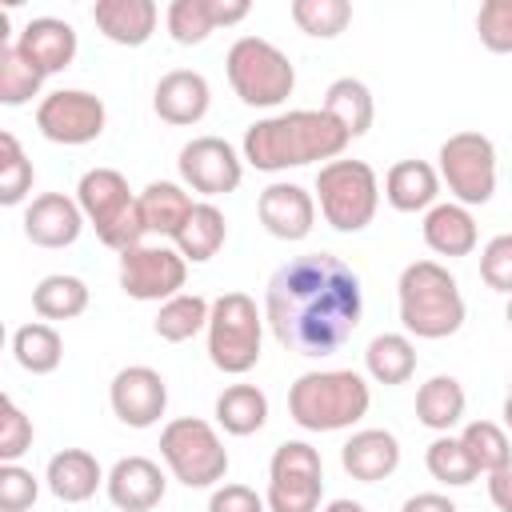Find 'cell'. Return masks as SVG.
<instances>
[{
	"mask_svg": "<svg viewBox=\"0 0 512 512\" xmlns=\"http://www.w3.org/2000/svg\"><path fill=\"white\" fill-rule=\"evenodd\" d=\"M424 464H428V476L432 480H440V484H448V488H464V484H472L480 472H476V464L468 460V452H464V444H460V436H436L432 444H428V452H424Z\"/></svg>",
	"mask_w": 512,
	"mask_h": 512,
	"instance_id": "74e56055",
	"label": "cell"
},
{
	"mask_svg": "<svg viewBox=\"0 0 512 512\" xmlns=\"http://www.w3.org/2000/svg\"><path fill=\"white\" fill-rule=\"evenodd\" d=\"M208 316H212V304L196 292H180L172 300L160 304L156 320H152V332L168 344H184L192 340L196 332H208Z\"/></svg>",
	"mask_w": 512,
	"mask_h": 512,
	"instance_id": "836d02e7",
	"label": "cell"
},
{
	"mask_svg": "<svg viewBox=\"0 0 512 512\" xmlns=\"http://www.w3.org/2000/svg\"><path fill=\"white\" fill-rule=\"evenodd\" d=\"M440 196V172L428 160H396L384 176V200L396 212H428Z\"/></svg>",
	"mask_w": 512,
	"mask_h": 512,
	"instance_id": "d4e9b609",
	"label": "cell"
},
{
	"mask_svg": "<svg viewBox=\"0 0 512 512\" xmlns=\"http://www.w3.org/2000/svg\"><path fill=\"white\" fill-rule=\"evenodd\" d=\"M32 308L40 320H76L88 308V284L72 272H52L32 288Z\"/></svg>",
	"mask_w": 512,
	"mask_h": 512,
	"instance_id": "d6a6232c",
	"label": "cell"
},
{
	"mask_svg": "<svg viewBox=\"0 0 512 512\" xmlns=\"http://www.w3.org/2000/svg\"><path fill=\"white\" fill-rule=\"evenodd\" d=\"M216 424L228 436H252L268 424V396L256 384H228L216 396Z\"/></svg>",
	"mask_w": 512,
	"mask_h": 512,
	"instance_id": "4dcf8cb0",
	"label": "cell"
},
{
	"mask_svg": "<svg viewBox=\"0 0 512 512\" xmlns=\"http://www.w3.org/2000/svg\"><path fill=\"white\" fill-rule=\"evenodd\" d=\"M504 512H512V508H504Z\"/></svg>",
	"mask_w": 512,
	"mask_h": 512,
	"instance_id": "816d5d0a",
	"label": "cell"
},
{
	"mask_svg": "<svg viewBox=\"0 0 512 512\" xmlns=\"http://www.w3.org/2000/svg\"><path fill=\"white\" fill-rule=\"evenodd\" d=\"M364 372L384 384V388H396V384H408L412 372H416V344L408 332H380L368 340L364 348Z\"/></svg>",
	"mask_w": 512,
	"mask_h": 512,
	"instance_id": "484cf974",
	"label": "cell"
},
{
	"mask_svg": "<svg viewBox=\"0 0 512 512\" xmlns=\"http://www.w3.org/2000/svg\"><path fill=\"white\" fill-rule=\"evenodd\" d=\"M488 496H492V504H496L500 512L512 508V460L500 464L496 472H488Z\"/></svg>",
	"mask_w": 512,
	"mask_h": 512,
	"instance_id": "bcb514c9",
	"label": "cell"
},
{
	"mask_svg": "<svg viewBox=\"0 0 512 512\" xmlns=\"http://www.w3.org/2000/svg\"><path fill=\"white\" fill-rule=\"evenodd\" d=\"M504 428L512 432V380H508V396H504Z\"/></svg>",
	"mask_w": 512,
	"mask_h": 512,
	"instance_id": "681fc988",
	"label": "cell"
},
{
	"mask_svg": "<svg viewBox=\"0 0 512 512\" xmlns=\"http://www.w3.org/2000/svg\"><path fill=\"white\" fill-rule=\"evenodd\" d=\"M264 316L248 292H224L212 300L208 316V360L224 376H244L260 364Z\"/></svg>",
	"mask_w": 512,
	"mask_h": 512,
	"instance_id": "ba28073f",
	"label": "cell"
},
{
	"mask_svg": "<svg viewBox=\"0 0 512 512\" xmlns=\"http://www.w3.org/2000/svg\"><path fill=\"white\" fill-rule=\"evenodd\" d=\"M104 492L120 512H152L168 492V476L148 456H120L108 468Z\"/></svg>",
	"mask_w": 512,
	"mask_h": 512,
	"instance_id": "e0dca14e",
	"label": "cell"
},
{
	"mask_svg": "<svg viewBox=\"0 0 512 512\" xmlns=\"http://www.w3.org/2000/svg\"><path fill=\"white\" fill-rule=\"evenodd\" d=\"M32 160L24 156L20 140L12 132H0V204H20L28 192H32Z\"/></svg>",
	"mask_w": 512,
	"mask_h": 512,
	"instance_id": "ab89813d",
	"label": "cell"
},
{
	"mask_svg": "<svg viewBox=\"0 0 512 512\" xmlns=\"http://www.w3.org/2000/svg\"><path fill=\"white\" fill-rule=\"evenodd\" d=\"M504 316H508V324H512V296H508V308H504Z\"/></svg>",
	"mask_w": 512,
	"mask_h": 512,
	"instance_id": "f907efd6",
	"label": "cell"
},
{
	"mask_svg": "<svg viewBox=\"0 0 512 512\" xmlns=\"http://www.w3.org/2000/svg\"><path fill=\"white\" fill-rule=\"evenodd\" d=\"M16 48L24 52L28 64H36L44 76H52V72H64L76 60L80 40H76V28L68 20H60V16H36V20H28L20 28Z\"/></svg>",
	"mask_w": 512,
	"mask_h": 512,
	"instance_id": "ffe728a7",
	"label": "cell"
},
{
	"mask_svg": "<svg viewBox=\"0 0 512 512\" xmlns=\"http://www.w3.org/2000/svg\"><path fill=\"white\" fill-rule=\"evenodd\" d=\"M108 404L116 412L120 424L128 428H152L160 424L164 408H168V384L156 368L148 364H128L112 376L108 384Z\"/></svg>",
	"mask_w": 512,
	"mask_h": 512,
	"instance_id": "9a60e30c",
	"label": "cell"
},
{
	"mask_svg": "<svg viewBox=\"0 0 512 512\" xmlns=\"http://www.w3.org/2000/svg\"><path fill=\"white\" fill-rule=\"evenodd\" d=\"M92 20L104 40H112L120 48H140L152 40L160 8H156V0H96Z\"/></svg>",
	"mask_w": 512,
	"mask_h": 512,
	"instance_id": "7402d4cb",
	"label": "cell"
},
{
	"mask_svg": "<svg viewBox=\"0 0 512 512\" xmlns=\"http://www.w3.org/2000/svg\"><path fill=\"white\" fill-rule=\"evenodd\" d=\"M324 496V460L308 440L276 444L268 460V512H316Z\"/></svg>",
	"mask_w": 512,
	"mask_h": 512,
	"instance_id": "30bf717a",
	"label": "cell"
},
{
	"mask_svg": "<svg viewBox=\"0 0 512 512\" xmlns=\"http://www.w3.org/2000/svg\"><path fill=\"white\" fill-rule=\"evenodd\" d=\"M320 108H324L348 136H364V132L372 128V120H376L372 92H368V84L356 80V76H340V80H332L328 92H324V104H320Z\"/></svg>",
	"mask_w": 512,
	"mask_h": 512,
	"instance_id": "f546056e",
	"label": "cell"
},
{
	"mask_svg": "<svg viewBox=\"0 0 512 512\" xmlns=\"http://www.w3.org/2000/svg\"><path fill=\"white\" fill-rule=\"evenodd\" d=\"M120 288L132 300H172L180 296L184 280H188V260L172 248V244H136L128 252H120Z\"/></svg>",
	"mask_w": 512,
	"mask_h": 512,
	"instance_id": "4fadbf2b",
	"label": "cell"
},
{
	"mask_svg": "<svg viewBox=\"0 0 512 512\" xmlns=\"http://www.w3.org/2000/svg\"><path fill=\"white\" fill-rule=\"evenodd\" d=\"M76 204H80L84 220L96 228L104 248L128 252V248L144 244L148 228H144V216H140V196L128 188L124 172L88 168L76 184Z\"/></svg>",
	"mask_w": 512,
	"mask_h": 512,
	"instance_id": "5b68a950",
	"label": "cell"
},
{
	"mask_svg": "<svg viewBox=\"0 0 512 512\" xmlns=\"http://www.w3.org/2000/svg\"><path fill=\"white\" fill-rule=\"evenodd\" d=\"M208 104H212V88L200 72L192 68H172L160 76L156 92H152V108L164 124H176V128H188V124H200L208 116Z\"/></svg>",
	"mask_w": 512,
	"mask_h": 512,
	"instance_id": "d6986e66",
	"label": "cell"
},
{
	"mask_svg": "<svg viewBox=\"0 0 512 512\" xmlns=\"http://www.w3.org/2000/svg\"><path fill=\"white\" fill-rule=\"evenodd\" d=\"M180 180L200 196H228L244 180V156L224 136H192L180 148Z\"/></svg>",
	"mask_w": 512,
	"mask_h": 512,
	"instance_id": "5bb4252c",
	"label": "cell"
},
{
	"mask_svg": "<svg viewBox=\"0 0 512 512\" xmlns=\"http://www.w3.org/2000/svg\"><path fill=\"white\" fill-rule=\"evenodd\" d=\"M12 356H16V364H20L24 372L48 376V372H56L60 360H64V340H60V332H56L52 324L32 320V324H20V328L12 332Z\"/></svg>",
	"mask_w": 512,
	"mask_h": 512,
	"instance_id": "1f68e13d",
	"label": "cell"
},
{
	"mask_svg": "<svg viewBox=\"0 0 512 512\" xmlns=\"http://www.w3.org/2000/svg\"><path fill=\"white\" fill-rule=\"evenodd\" d=\"M204 512H268V504L248 484H220V488H212Z\"/></svg>",
	"mask_w": 512,
	"mask_h": 512,
	"instance_id": "f6af8a7d",
	"label": "cell"
},
{
	"mask_svg": "<svg viewBox=\"0 0 512 512\" xmlns=\"http://www.w3.org/2000/svg\"><path fill=\"white\" fill-rule=\"evenodd\" d=\"M292 20L300 32L316 36V40H332L348 28L352 20V4L348 0H292Z\"/></svg>",
	"mask_w": 512,
	"mask_h": 512,
	"instance_id": "f35d334b",
	"label": "cell"
},
{
	"mask_svg": "<svg viewBox=\"0 0 512 512\" xmlns=\"http://www.w3.org/2000/svg\"><path fill=\"white\" fill-rule=\"evenodd\" d=\"M400 512H460V508L444 492H416V496H408L400 504Z\"/></svg>",
	"mask_w": 512,
	"mask_h": 512,
	"instance_id": "7dc6e473",
	"label": "cell"
},
{
	"mask_svg": "<svg viewBox=\"0 0 512 512\" xmlns=\"http://www.w3.org/2000/svg\"><path fill=\"white\" fill-rule=\"evenodd\" d=\"M340 468L360 484H380L400 468V440L388 428H360L344 440Z\"/></svg>",
	"mask_w": 512,
	"mask_h": 512,
	"instance_id": "44dd1931",
	"label": "cell"
},
{
	"mask_svg": "<svg viewBox=\"0 0 512 512\" xmlns=\"http://www.w3.org/2000/svg\"><path fill=\"white\" fill-rule=\"evenodd\" d=\"M228 240V220L224 212L212 204V200H200L192 208V216L184 220V228L176 232V252L188 260V264H204L212 260Z\"/></svg>",
	"mask_w": 512,
	"mask_h": 512,
	"instance_id": "f1b7e54d",
	"label": "cell"
},
{
	"mask_svg": "<svg viewBox=\"0 0 512 512\" xmlns=\"http://www.w3.org/2000/svg\"><path fill=\"white\" fill-rule=\"evenodd\" d=\"M420 236H424V244H428L436 256H448V260H456V256H472L476 244H480L472 208H464V204H456V200H448V204H432V208L424 212Z\"/></svg>",
	"mask_w": 512,
	"mask_h": 512,
	"instance_id": "603a6c76",
	"label": "cell"
},
{
	"mask_svg": "<svg viewBox=\"0 0 512 512\" xmlns=\"http://www.w3.org/2000/svg\"><path fill=\"white\" fill-rule=\"evenodd\" d=\"M348 132L324 108H292L256 120L244 132L240 156L256 172H284L312 160H340L348 148Z\"/></svg>",
	"mask_w": 512,
	"mask_h": 512,
	"instance_id": "7a4b0ae2",
	"label": "cell"
},
{
	"mask_svg": "<svg viewBox=\"0 0 512 512\" xmlns=\"http://www.w3.org/2000/svg\"><path fill=\"white\" fill-rule=\"evenodd\" d=\"M104 480H108V472H104L100 460H96L92 452H84V448H64V452H56V456L48 460V468H44L48 492H52L56 500H64V504H84V500H92Z\"/></svg>",
	"mask_w": 512,
	"mask_h": 512,
	"instance_id": "cb8c5ba5",
	"label": "cell"
},
{
	"mask_svg": "<svg viewBox=\"0 0 512 512\" xmlns=\"http://www.w3.org/2000/svg\"><path fill=\"white\" fill-rule=\"evenodd\" d=\"M256 216H260V224H264L268 236L296 244L316 224V196L308 188L292 184V180H276V184H268L256 196Z\"/></svg>",
	"mask_w": 512,
	"mask_h": 512,
	"instance_id": "2e32d148",
	"label": "cell"
},
{
	"mask_svg": "<svg viewBox=\"0 0 512 512\" xmlns=\"http://www.w3.org/2000/svg\"><path fill=\"white\" fill-rule=\"evenodd\" d=\"M32 420L20 412V404L12 396L0 400V460L4 464H16L28 448H32Z\"/></svg>",
	"mask_w": 512,
	"mask_h": 512,
	"instance_id": "b9f144b4",
	"label": "cell"
},
{
	"mask_svg": "<svg viewBox=\"0 0 512 512\" xmlns=\"http://www.w3.org/2000/svg\"><path fill=\"white\" fill-rule=\"evenodd\" d=\"M224 72L232 92L248 108H280L296 88V68L288 52H280L264 36H240L224 56Z\"/></svg>",
	"mask_w": 512,
	"mask_h": 512,
	"instance_id": "8992f818",
	"label": "cell"
},
{
	"mask_svg": "<svg viewBox=\"0 0 512 512\" xmlns=\"http://www.w3.org/2000/svg\"><path fill=\"white\" fill-rule=\"evenodd\" d=\"M460 444H464L468 460L476 464V472H484V476L512 460V440H508V432H504L500 424H492V420H472V424H464Z\"/></svg>",
	"mask_w": 512,
	"mask_h": 512,
	"instance_id": "8d00e7d4",
	"label": "cell"
},
{
	"mask_svg": "<svg viewBox=\"0 0 512 512\" xmlns=\"http://www.w3.org/2000/svg\"><path fill=\"white\" fill-rule=\"evenodd\" d=\"M40 88H44V72L24 60V52L16 48V40L0 44V104L20 108L32 96H40Z\"/></svg>",
	"mask_w": 512,
	"mask_h": 512,
	"instance_id": "e575fe53",
	"label": "cell"
},
{
	"mask_svg": "<svg viewBox=\"0 0 512 512\" xmlns=\"http://www.w3.org/2000/svg\"><path fill=\"white\" fill-rule=\"evenodd\" d=\"M436 160L440 184H448L456 204L476 208L496 196V144L484 132H452Z\"/></svg>",
	"mask_w": 512,
	"mask_h": 512,
	"instance_id": "8fae6325",
	"label": "cell"
},
{
	"mask_svg": "<svg viewBox=\"0 0 512 512\" xmlns=\"http://www.w3.org/2000/svg\"><path fill=\"white\" fill-rule=\"evenodd\" d=\"M192 208H196V200H192L180 184H172V180H152V184L140 192L144 228L156 232V236H172V240H176V232L184 228V220L192 216Z\"/></svg>",
	"mask_w": 512,
	"mask_h": 512,
	"instance_id": "83f0119b",
	"label": "cell"
},
{
	"mask_svg": "<svg viewBox=\"0 0 512 512\" xmlns=\"http://www.w3.org/2000/svg\"><path fill=\"white\" fill-rule=\"evenodd\" d=\"M84 224L88 220H84L80 204L72 196H64V192H40L24 208V236L36 248H68V244H76Z\"/></svg>",
	"mask_w": 512,
	"mask_h": 512,
	"instance_id": "ac0fdd59",
	"label": "cell"
},
{
	"mask_svg": "<svg viewBox=\"0 0 512 512\" xmlns=\"http://www.w3.org/2000/svg\"><path fill=\"white\" fill-rule=\"evenodd\" d=\"M320 216L336 232H364L380 208V176L368 160H328L316 172Z\"/></svg>",
	"mask_w": 512,
	"mask_h": 512,
	"instance_id": "52a82bcc",
	"label": "cell"
},
{
	"mask_svg": "<svg viewBox=\"0 0 512 512\" xmlns=\"http://www.w3.org/2000/svg\"><path fill=\"white\" fill-rule=\"evenodd\" d=\"M400 324L416 340L456 336L464 324V292L440 260H412L396 280Z\"/></svg>",
	"mask_w": 512,
	"mask_h": 512,
	"instance_id": "3957f363",
	"label": "cell"
},
{
	"mask_svg": "<svg viewBox=\"0 0 512 512\" xmlns=\"http://www.w3.org/2000/svg\"><path fill=\"white\" fill-rule=\"evenodd\" d=\"M164 24H168V36L176 44H184V48L204 44L220 28L216 0H172L168 12H164Z\"/></svg>",
	"mask_w": 512,
	"mask_h": 512,
	"instance_id": "d590c367",
	"label": "cell"
},
{
	"mask_svg": "<svg viewBox=\"0 0 512 512\" xmlns=\"http://www.w3.org/2000/svg\"><path fill=\"white\" fill-rule=\"evenodd\" d=\"M364 316L360 276L332 252L284 260L264 288V324L296 356H332Z\"/></svg>",
	"mask_w": 512,
	"mask_h": 512,
	"instance_id": "6da1fadb",
	"label": "cell"
},
{
	"mask_svg": "<svg viewBox=\"0 0 512 512\" xmlns=\"http://www.w3.org/2000/svg\"><path fill=\"white\" fill-rule=\"evenodd\" d=\"M40 496V480L20 464H0V512H28Z\"/></svg>",
	"mask_w": 512,
	"mask_h": 512,
	"instance_id": "ee69618b",
	"label": "cell"
},
{
	"mask_svg": "<svg viewBox=\"0 0 512 512\" xmlns=\"http://www.w3.org/2000/svg\"><path fill=\"white\" fill-rule=\"evenodd\" d=\"M108 124V108L96 92L84 88H56L36 104V128L44 140L64 144V148H80L92 144Z\"/></svg>",
	"mask_w": 512,
	"mask_h": 512,
	"instance_id": "7c38bea8",
	"label": "cell"
},
{
	"mask_svg": "<svg viewBox=\"0 0 512 512\" xmlns=\"http://www.w3.org/2000/svg\"><path fill=\"white\" fill-rule=\"evenodd\" d=\"M372 388L352 368H324L304 372L288 388V416L304 432H340L368 416Z\"/></svg>",
	"mask_w": 512,
	"mask_h": 512,
	"instance_id": "277c9868",
	"label": "cell"
},
{
	"mask_svg": "<svg viewBox=\"0 0 512 512\" xmlns=\"http://www.w3.org/2000/svg\"><path fill=\"white\" fill-rule=\"evenodd\" d=\"M160 456L184 488H220L228 476V448L220 432L200 416H176L160 432Z\"/></svg>",
	"mask_w": 512,
	"mask_h": 512,
	"instance_id": "9c48e42d",
	"label": "cell"
},
{
	"mask_svg": "<svg viewBox=\"0 0 512 512\" xmlns=\"http://www.w3.org/2000/svg\"><path fill=\"white\" fill-rule=\"evenodd\" d=\"M480 280L492 292L512 296V232H500L480 248Z\"/></svg>",
	"mask_w": 512,
	"mask_h": 512,
	"instance_id": "7bdbcfd3",
	"label": "cell"
},
{
	"mask_svg": "<svg viewBox=\"0 0 512 512\" xmlns=\"http://www.w3.org/2000/svg\"><path fill=\"white\" fill-rule=\"evenodd\" d=\"M476 32L488 52L508 56L512 52V0H484L476 12Z\"/></svg>",
	"mask_w": 512,
	"mask_h": 512,
	"instance_id": "60d3db41",
	"label": "cell"
},
{
	"mask_svg": "<svg viewBox=\"0 0 512 512\" xmlns=\"http://www.w3.org/2000/svg\"><path fill=\"white\" fill-rule=\"evenodd\" d=\"M464 408H468V396H464V384L456 376L440 372L416 388V420L440 436L464 420Z\"/></svg>",
	"mask_w": 512,
	"mask_h": 512,
	"instance_id": "4316f807",
	"label": "cell"
},
{
	"mask_svg": "<svg viewBox=\"0 0 512 512\" xmlns=\"http://www.w3.org/2000/svg\"><path fill=\"white\" fill-rule=\"evenodd\" d=\"M324 512H368V508H364L360 500H348V496H340V500H332Z\"/></svg>",
	"mask_w": 512,
	"mask_h": 512,
	"instance_id": "c3c4849f",
	"label": "cell"
}]
</instances>
